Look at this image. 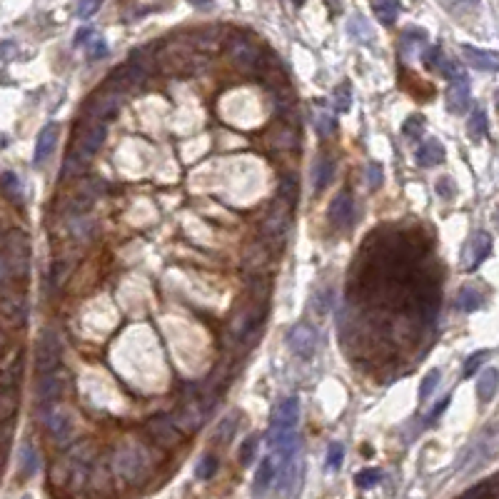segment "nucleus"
Listing matches in <instances>:
<instances>
[{
    "instance_id": "nucleus-6",
    "label": "nucleus",
    "mask_w": 499,
    "mask_h": 499,
    "mask_svg": "<svg viewBox=\"0 0 499 499\" xmlns=\"http://www.w3.org/2000/svg\"><path fill=\"white\" fill-rule=\"evenodd\" d=\"M145 430H148V434H150L155 442H158L160 447H165V450H172V447H178L180 442H183V432L172 424L170 417H152L148 419V424H145Z\"/></svg>"
},
{
    "instance_id": "nucleus-36",
    "label": "nucleus",
    "mask_w": 499,
    "mask_h": 499,
    "mask_svg": "<svg viewBox=\"0 0 499 499\" xmlns=\"http://www.w3.org/2000/svg\"><path fill=\"white\" fill-rule=\"evenodd\" d=\"M342 459H345V447H342L340 442H332L327 450V467L329 469H340Z\"/></svg>"
},
{
    "instance_id": "nucleus-7",
    "label": "nucleus",
    "mask_w": 499,
    "mask_h": 499,
    "mask_svg": "<svg viewBox=\"0 0 499 499\" xmlns=\"http://www.w3.org/2000/svg\"><path fill=\"white\" fill-rule=\"evenodd\" d=\"M288 345L297 357L310 360L317 349V332L310 327V325L300 322V325H294V327L288 332Z\"/></svg>"
},
{
    "instance_id": "nucleus-19",
    "label": "nucleus",
    "mask_w": 499,
    "mask_h": 499,
    "mask_svg": "<svg viewBox=\"0 0 499 499\" xmlns=\"http://www.w3.org/2000/svg\"><path fill=\"white\" fill-rule=\"evenodd\" d=\"M275 474H277V465H275V459L265 457L262 459L260 469H257V474H255V494H265L267 487L272 485Z\"/></svg>"
},
{
    "instance_id": "nucleus-8",
    "label": "nucleus",
    "mask_w": 499,
    "mask_h": 499,
    "mask_svg": "<svg viewBox=\"0 0 499 499\" xmlns=\"http://www.w3.org/2000/svg\"><path fill=\"white\" fill-rule=\"evenodd\" d=\"M290 215H292V207H288L285 202H275V207L270 210V215L262 222V233L270 240H282L285 242V235H288L290 227Z\"/></svg>"
},
{
    "instance_id": "nucleus-30",
    "label": "nucleus",
    "mask_w": 499,
    "mask_h": 499,
    "mask_svg": "<svg viewBox=\"0 0 499 499\" xmlns=\"http://www.w3.org/2000/svg\"><path fill=\"white\" fill-rule=\"evenodd\" d=\"M467 130H469V137H472L474 143H479V140L487 135V115H485V110H479V108L474 110L472 117H469Z\"/></svg>"
},
{
    "instance_id": "nucleus-38",
    "label": "nucleus",
    "mask_w": 499,
    "mask_h": 499,
    "mask_svg": "<svg viewBox=\"0 0 499 499\" xmlns=\"http://www.w3.org/2000/svg\"><path fill=\"white\" fill-rule=\"evenodd\" d=\"M434 190H437V195L442 200H452L454 192H457V187H454V180L452 178H439L437 185H434Z\"/></svg>"
},
{
    "instance_id": "nucleus-12",
    "label": "nucleus",
    "mask_w": 499,
    "mask_h": 499,
    "mask_svg": "<svg viewBox=\"0 0 499 499\" xmlns=\"http://www.w3.org/2000/svg\"><path fill=\"white\" fill-rule=\"evenodd\" d=\"M489 250H492V240H489V235L487 233L474 235L465 250V257H462V260H465V270H474V267L489 255Z\"/></svg>"
},
{
    "instance_id": "nucleus-1",
    "label": "nucleus",
    "mask_w": 499,
    "mask_h": 499,
    "mask_svg": "<svg viewBox=\"0 0 499 499\" xmlns=\"http://www.w3.org/2000/svg\"><path fill=\"white\" fill-rule=\"evenodd\" d=\"M155 469L150 450L143 445H125L113 454V472L130 485H143Z\"/></svg>"
},
{
    "instance_id": "nucleus-3",
    "label": "nucleus",
    "mask_w": 499,
    "mask_h": 499,
    "mask_svg": "<svg viewBox=\"0 0 499 499\" xmlns=\"http://www.w3.org/2000/svg\"><path fill=\"white\" fill-rule=\"evenodd\" d=\"M60 340H58V335H55L53 329H45L40 335V340H38V349H35V367H38V372L40 375H50V372H55V367L60 364Z\"/></svg>"
},
{
    "instance_id": "nucleus-16",
    "label": "nucleus",
    "mask_w": 499,
    "mask_h": 499,
    "mask_svg": "<svg viewBox=\"0 0 499 499\" xmlns=\"http://www.w3.org/2000/svg\"><path fill=\"white\" fill-rule=\"evenodd\" d=\"M467 105H469V85L467 82H457V85H450L447 90V108L452 113H465Z\"/></svg>"
},
{
    "instance_id": "nucleus-43",
    "label": "nucleus",
    "mask_w": 499,
    "mask_h": 499,
    "mask_svg": "<svg viewBox=\"0 0 499 499\" xmlns=\"http://www.w3.org/2000/svg\"><path fill=\"white\" fill-rule=\"evenodd\" d=\"M317 130H320V135H329V132L335 130V120H332V115L317 117Z\"/></svg>"
},
{
    "instance_id": "nucleus-35",
    "label": "nucleus",
    "mask_w": 499,
    "mask_h": 499,
    "mask_svg": "<svg viewBox=\"0 0 499 499\" xmlns=\"http://www.w3.org/2000/svg\"><path fill=\"white\" fill-rule=\"evenodd\" d=\"M70 230H73V235H76V237L85 240V237H90V235H93V222H90L88 218L78 215V218L70 222Z\"/></svg>"
},
{
    "instance_id": "nucleus-17",
    "label": "nucleus",
    "mask_w": 499,
    "mask_h": 499,
    "mask_svg": "<svg viewBox=\"0 0 499 499\" xmlns=\"http://www.w3.org/2000/svg\"><path fill=\"white\" fill-rule=\"evenodd\" d=\"M0 312L10 322H23L25 320V297H18V294L0 297Z\"/></svg>"
},
{
    "instance_id": "nucleus-10",
    "label": "nucleus",
    "mask_w": 499,
    "mask_h": 499,
    "mask_svg": "<svg viewBox=\"0 0 499 499\" xmlns=\"http://www.w3.org/2000/svg\"><path fill=\"white\" fill-rule=\"evenodd\" d=\"M68 390V380L60 372H50V375H43L38 380V387H35V397L40 404H53L58 402Z\"/></svg>"
},
{
    "instance_id": "nucleus-26",
    "label": "nucleus",
    "mask_w": 499,
    "mask_h": 499,
    "mask_svg": "<svg viewBox=\"0 0 499 499\" xmlns=\"http://www.w3.org/2000/svg\"><path fill=\"white\" fill-rule=\"evenodd\" d=\"M38 472V452L33 450L30 442H25L21 450V477H33Z\"/></svg>"
},
{
    "instance_id": "nucleus-14",
    "label": "nucleus",
    "mask_w": 499,
    "mask_h": 499,
    "mask_svg": "<svg viewBox=\"0 0 499 499\" xmlns=\"http://www.w3.org/2000/svg\"><path fill=\"white\" fill-rule=\"evenodd\" d=\"M45 424H48L50 434H53L58 442H68L73 437V419L68 417V412L55 410L45 417Z\"/></svg>"
},
{
    "instance_id": "nucleus-45",
    "label": "nucleus",
    "mask_w": 499,
    "mask_h": 499,
    "mask_svg": "<svg viewBox=\"0 0 499 499\" xmlns=\"http://www.w3.org/2000/svg\"><path fill=\"white\" fill-rule=\"evenodd\" d=\"M10 272H13L10 270V260H8L5 255H0V282H5L10 277Z\"/></svg>"
},
{
    "instance_id": "nucleus-27",
    "label": "nucleus",
    "mask_w": 499,
    "mask_h": 499,
    "mask_svg": "<svg viewBox=\"0 0 499 499\" xmlns=\"http://www.w3.org/2000/svg\"><path fill=\"white\" fill-rule=\"evenodd\" d=\"M235 430H237V412H230V415L218 424V430H215V442H218V445H227V442L233 439Z\"/></svg>"
},
{
    "instance_id": "nucleus-4",
    "label": "nucleus",
    "mask_w": 499,
    "mask_h": 499,
    "mask_svg": "<svg viewBox=\"0 0 499 499\" xmlns=\"http://www.w3.org/2000/svg\"><path fill=\"white\" fill-rule=\"evenodd\" d=\"M120 108H123V95L105 88L97 90L95 95L90 97L88 105H85V113L93 117V123H105L110 117H115Z\"/></svg>"
},
{
    "instance_id": "nucleus-21",
    "label": "nucleus",
    "mask_w": 499,
    "mask_h": 499,
    "mask_svg": "<svg viewBox=\"0 0 499 499\" xmlns=\"http://www.w3.org/2000/svg\"><path fill=\"white\" fill-rule=\"evenodd\" d=\"M485 305V294L479 292V290L474 288H462L457 294V310H462V312H474V310H479Z\"/></svg>"
},
{
    "instance_id": "nucleus-31",
    "label": "nucleus",
    "mask_w": 499,
    "mask_h": 499,
    "mask_svg": "<svg viewBox=\"0 0 499 499\" xmlns=\"http://www.w3.org/2000/svg\"><path fill=\"white\" fill-rule=\"evenodd\" d=\"M257 445H260V434H250L247 439H242V445H240L237 452V462L242 467H247L250 462L255 459V452H257Z\"/></svg>"
},
{
    "instance_id": "nucleus-5",
    "label": "nucleus",
    "mask_w": 499,
    "mask_h": 499,
    "mask_svg": "<svg viewBox=\"0 0 499 499\" xmlns=\"http://www.w3.org/2000/svg\"><path fill=\"white\" fill-rule=\"evenodd\" d=\"M227 50H230V58L235 60L237 68H242L245 73H255V70L262 65V55L260 48L255 45V43L245 40V38H230L227 43Z\"/></svg>"
},
{
    "instance_id": "nucleus-34",
    "label": "nucleus",
    "mask_w": 499,
    "mask_h": 499,
    "mask_svg": "<svg viewBox=\"0 0 499 499\" xmlns=\"http://www.w3.org/2000/svg\"><path fill=\"white\" fill-rule=\"evenodd\" d=\"M422 130H424V117L419 115H412L407 123H404L402 132L404 137H410V140H417V137H422Z\"/></svg>"
},
{
    "instance_id": "nucleus-20",
    "label": "nucleus",
    "mask_w": 499,
    "mask_h": 499,
    "mask_svg": "<svg viewBox=\"0 0 499 499\" xmlns=\"http://www.w3.org/2000/svg\"><path fill=\"white\" fill-rule=\"evenodd\" d=\"M462 55L467 60L472 62L477 70H497V55L494 53H482L477 48H469V45H462Z\"/></svg>"
},
{
    "instance_id": "nucleus-49",
    "label": "nucleus",
    "mask_w": 499,
    "mask_h": 499,
    "mask_svg": "<svg viewBox=\"0 0 499 499\" xmlns=\"http://www.w3.org/2000/svg\"><path fill=\"white\" fill-rule=\"evenodd\" d=\"M0 345H3V335H0Z\"/></svg>"
},
{
    "instance_id": "nucleus-40",
    "label": "nucleus",
    "mask_w": 499,
    "mask_h": 499,
    "mask_svg": "<svg viewBox=\"0 0 499 499\" xmlns=\"http://www.w3.org/2000/svg\"><path fill=\"white\" fill-rule=\"evenodd\" d=\"M367 178H369V187H372V190H377V187H380V185H382V165H377V163H372L367 167Z\"/></svg>"
},
{
    "instance_id": "nucleus-22",
    "label": "nucleus",
    "mask_w": 499,
    "mask_h": 499,
    "mask_svg": "<svg viewBox=\"0 0 499 499\" xmlns=\"http://www.w3.org/2000/svg\"><path fill=\"white\" fill-rule=\"evenodd\" d=\"M494 392H497V369L489 367V369H485V372L479 375L477 395H479V399H482V402H489V399L494 397Z\"/></svg>"
},
{
    "instance_id": "nucleus-33",
    "label": "nucleus",
    "mask_w": 499,
    "mask_h": 499,
    "mask_svg": "<svg viewBox=\"0 0 499 499\" xmlns=\"http://www.w3.org/2000/svg\"><path fill=\"white\" fill-rule=\"evenodd\" d=\"M439 369H430L427 375H424V380H422V384H419V402H427L430 399V395L434 392V387H437V382H439Z\"/></svg>"
},
{
    "instance_id": "nucleus-23",
    "label": "nucleus",
    "mask_w": 499,
    "mask_h": 499,
    "mask_svg": "<svg viewBox=\"0 0 499 499\" xmlns=\"http://www.w3.org/2000/svg\"><path fill=\"white\" fill-rule=\"evenodd\" d=\"M297 195H300V185H297V178L294 175H282L280 180V202H285L288 207H294L297 202Z\"/></svg>"
},
{
    "instance_id": "nucleus-2",
    "label": "nucleus",
    "mask_w": 499,
    "mask_h": 499,
    "mask_svg": "<svg viewBox=\"0 0 499 499\" xmlns=\"http://www.w3.org/2000/svg\"><path fill=\"white\" fill-rule=\"evenodd\" d=\"M105 132H108L105 123H93V120H90L88 128L82 130V135H78L76 150H73V155H70V158L78 160L80 165H85L97 150H100V148H103Z\"/></svg>"
},
{
    "instance_id": "nucleus-44",
    "label": "nucleus",
    "mask_w": 499,
    "mask_h": 499,
    "mask_svg": "<svg viewBox=\"0 0 499 499\" xmlns=\"http://www.w3.org/2000/svg\"><path fill=\"white\" fill-rule=\"evenodd\" d=\"M337 108L340 110H347L349 108V85H345V88H337Z\"/></svg>"
},
{
    "instance_id": "nucleus-37",
    "label": "nucleus",
    "mask_w": 499,
    "mask_h": 499,
    "mask_svg": "<svg viewBox=\"0 0 499 499\" xmlns=\"http://www.w3.org/2000/svg\"><path fill=\"white\" fill-rule=\"evenodd\" d=\"M215 469H218V457H215V454H207V457H202V462L198 465V477L210 479L212 474H215Z\"/></svg>"
},
{
    "instance_id": "nucleus-46",
    "label": "nucleus",
    "mask_w": 499,
    "mask_h": 499,
    "mask_svg": "<svg viewBox=\"0 0 499 499\" xmlns=\"http://www.w3.org/2000/svg\"><path fill=\"white\" fill-rule=\"evenodd\" d=\"M447 404H450V397H442V402H437V407L432 410V415H430V422H437L439 419V415L447 410Z\"/></svg>"
},
{
    "instance_id": "nucleus-42",
    "label": "nucleus",
    "mask_w": 499,
    "mask_h": 499,
    "mask_svg": "<svg viewBox=\"0 0 499 499\" xmlns=\"http://www.w3.org/2000/svg\"><path fill=\"white\" fill-rule=\"evenodd\" d=\"M88 45H90V58L93 60H97V58H103L108 53V45H105L103 38H93V40H88Z\"/></svg>"
},
{
    "instance_id": "nucleus-48",
    "label": "nucleus",
    "mask_w": 499,
    "mask_h": 499,
    "mask_svg": "<svg viewBox=\"0 0 499 499\" xmlns=\"http://www.w3.org/2000/svg\"><path fill=\"white\" fill-rule=\"evenodd\" d=\"M95 3H85V5H80V8H78V13H80L82 15V18H85V15H90V13H93V10H95Z\"/></svg>"
},
{
    "instance_id": "nucleus-11",
    "label": "nucleus",
    "mask_w": 499,
    "mask_h": 499,
    "mask_svg": "<svg viewBox=\"0 0 499 499\" xmlns=\"http://www.w3.org/2000/svg\"><path fill=\"white\" fill-rule=\"evenodd\" d=\"M329 222L335 227H347L352 222V215H355V200L349 192H340L335 200H332V205H329Z\"/></svg>"
},
{
    "instance_id": "nucleus-15",
    "label": "nucleus",
    "mask_w": 499,
    "mask_h": 499,
    "mask_svg": "<svg viewBox=\"0 0 499 499\" xmlns=\"http://www.w3.org/2000/svg\"><path fill=\"white\" fill-rule=\"evenodd\" d=\"M445 160V148H442V143H437V140H427V143H422V148L417 150V163L422 165V167H434V165H439Z\"/></svg>"
},
{
    "instance_id": "nucleus-18",
    "label": "nucleus",
    "mask_w": 499,
    "mask_h": 499,
    "mask_svg": "<svg viewBox=\"0 0 499 499\" xmlns=\"http://www.w3.org/2000/svg\"><path fill=\"white\" fill-rule=\"evenodd\" d=\"M434 68L442 70V76H445L447 80L452 82V85H457V82H467V76H465V70H462V65H459L457 60L447 58L445 53H439L437 62H434Z\"/></svg>"
},
{
    "instance_id": "nucleus-13",
    "label": "nucleus",
    "mask_w": 499,
    "mask_h": 499,
    "mask_svg": "<svg viewBox=\"0 0 499 499\" xmlns=\"http://www.w3.org/2000/svg\"><path fill=\"white\" fill-rule=\"evenodd\" d=\"M58 135H60V130H58V125L55 123H48L43 128L40 135H38V143H35V155H33L35 165H43L50 155H53L55 145H58Z\"/></svg>"
},
{
    "instance_id": "nucleus-32",
    "label": "nucleus",
    "mask_w": 499,
    "mask_h": 499,
    "mask_svg": "<svg viewBox=\"0 0 499 499\" xmlns=\"http://www.w3.org/2000/svg\"><path fill=\"white\" fill-rule=\"evenodd\" d=\"M372 10H375V15L384 23V25H392V23L397 21L399 5H397V3H375V5H372Z\"/></svg>"
},
{
    "instance_id": "nucleus-39",
    "label": "nucleus",
    "mask_w": 499,
    "mask_h": 499,
    "mask_svg": "<svg viewBox=\"0 0 499 499\" xmlns=\"http://www.w3.org/2000/svg\"><path fill=\"white\" fill-rule=\"evenodd\" d=\"M357 487H362V489H369V487H375L380 482V472L377 469H364V472L357 474Z\"/></svg>"
},
{
    "instance_id": "nucleus-28",
    "label": "nucleus",
    "mask_w": 499,
    "mask_h": 499,
    "mask_svg": "<svg viewBox=\"0 0 499 499\" xmlns=\"http://www.w3.org/2000/svg\"><path fill=\"white\" fill-rule=\"evenodd\" d=\"M270 143H272L275 148H280V150H290V148L297 145V132H294L292 128H288V125H282V128H277V130L270 135Z\"/></svg>"
},
{
    "instance_id": "nucleus-29",
    "label": "nucleus",
    "mask_w": 499,
    "mask_h": 499,
    "mask_svg": "<svg viewBox=\"0 0 499 499\" xmlns=\"http://www.w3.org/2000/svg\"><path fill=\"white\" fill-rule=\"evenodd\" d=\"M494 494H497V479L489 477L482 485H474L472 489H467L459 499H494Z\"/></svg>"
},
{
    "instance_id": "nucleus-47",
    "label": "nucleus",
    "mask_w": 499,
    "mask_h": 499,
    "mask_svg": "<svg viewBox=\"0 0 499 499\" xmlns=\"http://www.w3.org/2000/svg\"><path fill=\"white\" fill-rule=\"evenodd\" d=\"M88 38H93V30L90 27H82L76 33V45H88Z\"/></svg>"
},
{
    "instance_id": "nucleus-9",
    "label": "nucleus",
    "mask_w": 499,
    "mask_h": 499,
    "mask_svg": "<svg viewBox=\"0 0 499 499\" xmlns=\"http://www.w3.org/2000/svg\"><path fill=\"white\" fill-rule=\"evenodd\" d=\"M300 419V402L297 397H290L285 402L277 404V410L272 415V430H270V439L277 437L280 432H290L294 430V424Z\"/></svg>"
},
{
    "instance_id": "nucleus-41",
    "label": "nucleus",
    "mask_w": 499,
    "mask_h": 499,
    "mask_svg": "<svg viewBox=\"0 0 499 499\" xmlns=\"http://www.w3.org/2000/svg\"><path fill=\"white\" fill-rule=\"evenodd\" d=\"M485 357H487L485 349H482V352H474V355L469 357V360H467L465 372H462V375H465V377H472V375H474V369H477L479 364H482V360H485Z\"/></svg>"
},
{
    "instance_id": "nucleus-24",
    "label": "nucleus",
    "mask_w": 499,
    "mask_h": 499,
    "mask_svg": "<svg viewBox=\"0 0 499 499\" xmlns=\"http://www.w3.org/2000/svg\"><path fill=\"white\" fill-rule=\"evenodd\" d=\"M18 410V395L10 387H0V424L8 422Z\"/></svg>"
},
{
    "instance_id": "nucleus-25",
    "label": "nucleus",
    "mask_w": 499,
    "mask_h": 499,
    "mask_svg": "<svg viewBox=\"0 0 499 499\" xmlns=\"http://www.w3.org/2000/svg\"><path fill=\"white\" fill-rule=\"evenodd\" d=\"M332 175H335V163L329 158H322L320 163L315 165V172H312V180H315L317 190H325L329 185V180H332Z\"/></svg>"
}]
</instances>
